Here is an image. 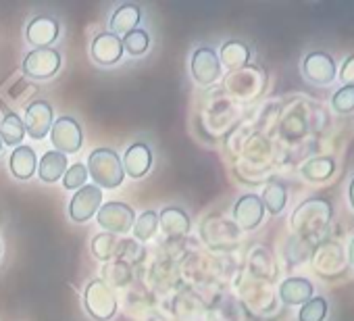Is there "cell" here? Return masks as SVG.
<instances>
[{
	"instance_id": "cell-1",
	"label": "cell",
	"mask_w": 354,
	"mask_h": 321,
	"mask_svg": "<svg viewBox=\"0 0 354 321\" xmlns=\"http://www.w3.org/2000/svg\"><path fill=\"white\" fill-rule=\"evenodd\" d=\"M88 178L94 180V186L100 190H115L123 184L125 172L123 163L115 150L96 148L88 156Z\"/></svg>"
},
{
	"instance_id": "cell-2",
	"label": "cell",
	"mask_w": 354,
	"mask_h": 321,
	"mask_svg": "<svg viewBox=\"0 0 354 321\" xmlns=\"http://www.w3.org/2000/svg\"><path fill=\"white\" fill-rule=\"evenodd\" d=\"M84 309L94 321H111L117 313V298L102 277L92 279L84 290Z\"/></svg>"
},
{
	"instance_id": "cell-3",
	"label": "cell",
	"mask_w": 354,
	"mask_h": 321,
	"mask_svg": "<svg viewBox=\"0 0 354 321\" xmlns=\"http://www.w3.org/2000/svg\"><path fill=\"white\" fill-rule=\"evenodd\" d=\"M302 77L313 86H329L337 80V63L327 51H310L304 55L300 65Z\"/></svg>"
},
{
	"instance_id": "cell-4",
	"label": "cell",
	"mask_w": 354,
	"mask_h": 321,
	"mask_svg": "<svg viewBox=\"0 0 354 321\" xmlns=\"http://www.w3.org/2000/svg\"><path fill=\"white\" fill-rule=\"evenodd\" d=\"M61 69V55L55 48H34L24 57L21 73L34 82H46Z\"/></svg>"
},
{
	"instance_id": "cell-5",
	"label": "cell",
	"mask_w": 354,
	"mask_h": 321,
	"mask_svg": "<svg viewBox=\"0 0 354 321\" xmlns=\"http://www.w3.org/2000/svg\"><path fill=\"white\" fill-rule=\"evenodd\" d=\"M331 215H333V207L329 201L325 199H310L306 203H302L294 215H292V228L296 232H313V230H319L323 226H327L331 221Z\"/></svg>"
},
{
	"instance_id": "cell-6",
	"label": "cell",
	"mask_w": 354,
	"mask_h": 321,
	"mask_svg": "<svg viewBox=\"0 0 354 321\" xmlns=\"http://www.w3.org/2000/svg\"><path fill=\"white\" fill-rule=\"evenodd\" d=\"M50 142L55 146L57 152L61 154H75L82 150V144H84V131H82V125L65 115V117H59L53 127H50Z\"/></svg>"
},
{
	"instance_id": "cell-7",
	"label": "cell",
	"mask_w": 354,
	"mask_h": 321,
	"mask_svg": "<svg viewBox=\"0 0 354 321\" xmlns=\"http://www.w3.org/2000/svg\"><path fill=\"white\" fill-rule=\"evenodd\" d=\"M133 219H136L133 209H131L129 205L117 203V201L104 203V205L98 209V213H96L98 226H100L106 234H113V236H117V234H127V232L133 228Z\"/></svg>"
},
{
	"instance_id": "cell-8",
	"label": "cell",
	"mask_w": 354,
	"mask_h": 321,
	"mask_svg": "<svg viewBox=\"0 0 354 321\" xmlns=\"http://www.w3.org/2000/svg\"><path fill=\"white\" fill-rule=\"evenodd\" d=\"M221 69L223 67L219 63V55L211 46H198L192 53L190 71H192V77L198 86H203V88L213 86L221 77Z\"/></svg>"
},
{
	"instance_id": "cell-9",
	"label": "cell",
	"mask_w": 354,
	"mask_h": 321,
	"mask_svg": "<svg viewBox=\"0 0 354 321\" xmlns=\"http://www.w3.org/2000/svg\"><path fill=\"white\" fill-rule=\"evenodd\" d=\"M102 207V190L96 186H84L75 190L69 201V217L75 223H88Z\"/></svg>"
},
{
	"instance_id": "cell-10",
	"label": "cell",
	"mask_w": 354,
	"mask_h": 321,
	"mask_svg": "<svg viewBox=\"0 0 354 321\" xmlns=\"http://www.w3.org/2000/svg\"><path fill=\"white\" fill-rule=\"evenodd\" d=\"M53 117L55 111L46 100H34L28 104L26 115H24V125H26V134L32 136L34 140H44L50 134L53 127Z\"/></svg>"
},
{
	"instance_id": "cell-11",
	"label": "cell",
	"mask_w": 354,
	"mask_h": 321,
	"mask_svg": "<svg viewBox=\"0 0 354 321\" xmlns=\"http://www.w3.org/2000/svg\"><path fill=\"white\" fill-rule=\"evenodd\" d=\"M90 55H92L96 65L113 67L123 59L125 51H123V42L119 36H115L111 32H102V34L94 36V40L90 44Z\"/></svg>"
},
{
	"instance_id": "cell-12",
	"label": "cell",
	"mask_w": 354,
	"mask_h": 321,
	"mask_svg": "<svg viewBox=\"0 0 354 321\" xmlns=\"http://www.w3.org/2000/svg\"><path fill=\"white\" fill-rule=\"evenodd\" d=\"M265 205L259 194H242L234 205V219L244 232L257 230L265 221Z\"/></svg>"
},
{
	"instance_id": "cell-13",
	"label": "cell",
	"mask_w": 354,
	"mask_h": 321,
	"mask_svg": "<svg viewBox=\"0 0 354 321\" xmlns=\"http://www.w3.org/2000/svg\"><path fill=\"white\" fill-rule=\"evenodd\" d=\"M61 26L50 15H36L26 30V38L34 48H53V44L59 40Z\"/></svg>"
},
{
	"instance_id": "cell-14",
	"label": "cell",
	"mask_w": 354,
	"mask_h": 321,
	"mask_svg": "<svg viewBox=\"0 0 354 321\" xmlns=\"http://www.w3.org/2000/svg\"><path fill=\"white\" fill-rule=\"evenodd\" d=\"M279 300L288 306H302L304 302H308L315 296V284L308 277L302 275H292L286 277L279 288H277Z\"/></svg>"
},
{
	"instance_id": "cell-15",
	"label": "cell",
	"mask_w": 354,
	"mask_h": 321,
	"mask_svg": "<svg viewBox=\"0 0 354 321\" xmlns=\"http://www.w3.org/2000/svg\"><path fill=\"white\" fill-rule=\"evenodd\" d=\"M121 163H123V172L129 178H133V180L144 178L150 172V167H152V150H150V146L144 144V142L131 144L125 150Z\"/></svg>"
},
{
	"instance_id": "cell-16",
	"label": "cell",
	"mask_w": 354,
	"mask_h": 321,
	"mask_svg": "<svg viewBox=\"0 0 354 321\" xmlns=\"http://www.w3.org/2000/svg\"><path fill=\"white\" fill-rule=\"evenodd\" d=\"M140 21H142V9L133 3H123L113 11L109 28H111V34L121 38V36H127L129 32L138 30Z\"/></svg>"
},
{
	"instance_id": "cell-17",
	"label": "cell",
	"mask_w": 354,
	"mask_h": 321,
	"mask_svg": "<svg viewBox=\"0 0 354 321\" xmlns=\"http://www.w3.org/2000/svg\"><path fill=\"white\" fill-rule=\"evenodd\" d=\"M36 167H38V156H36V150L32 146L21 144L11 152L9 169H11L15 180H19V182L30 180L36 174Z\"/></svg>"
},
{
	"instance_id": "cell-18",
	"label": "cell",
	"mask_w": 354,
	"mask_h": 321,
	"mask_svg": "<svg viewBox=\"0 0 354 321\" xmlns=\"http://www.w3.org/2000/svg\"><path fill=\"white\" fill-rule=\"evenodd\" d=\"M158 226L169 238H182L190 232V217L180 207H165L158 213Z\"/></svg>"
},
{
	"instance_id": "cell-19",
	"label": "cell",
	"mask_w": 354,
	"mask_h": 321,
	"mask_svg": "<svg viewBox=\"0 0 354 321\" xmlns=\"http://www.w3.org/2000/svg\"><path fill=\"white\" fill-rule=\"evenodd\" d=\"M0 90H13V94H7V96H3V98H7V102L11 104V107H26L34 96H36V92H38V86L36 84H32L24 73H13L11 75V80L0 88ZM34 102V100H32Z\"/></svg>"
},
{
	"instance_id": "cell-20",
	"label": "cell",
	"mask_w": 354,
	"mask_h": 321,
	"mask_svg": "<svg viewBox=\"0 0 354 321\" xmlns=\"http://www.w3.org/2000/svg\"><path fill=\"white\" fill-rule=\"evenodd\" d=\"M219 63L221 67H227V69H242L250 63V57H252V51L246 42L242 40H227L221 44L219 48Z\"/></svg>"
},
{
	"instance_id": "cell-21",
	"label": "cell",
	"mask_w": 354,
	"mask_h": 321,
	"mask_svg": "<svg viewBox=\"0 0 354 321\" xmlns=\"http://www.w3.org/2000/svg\"><path fill=\"white\" fill-rule=\"evenodd\" d=\"M67 172V156L57 152V150H48L38 163V178L44 184H55L59 182Z\"/></svg>"
},
{
	"instance_id": "cell-22",
	"label": "cell",
	"mask_w": 354,
	"mask_h": 321,
	"mask_svg": "<svg viewBox=\"0 0 354 321\" xmlns=\"http://www.w3.org/2000/svg\"><path fill=\"white\" fill-rule=\"evenodd\" d=\"M335 174V160L331 156H315L300 167V176L310 184H323Z\"/></svg>"
},
{
	"instance_id": "cell-23",
	"label": "cell",
	"mask_w": 354,
	"mask_h": 321,
	"mask_svg": "<svg viewBox=\"0 0 354 321\" xmlns=\"http://www.w3.org/2000/svg\"><path fill=\"white\" fill-rule=\"evenodd\" d=\"M26 138V125H24V117H19L17 113H7L3 117V121H0V140H3V144L7 146H21Z\"/></svg>"
},
{
	"instance_id": "cell-24",
	"label": "cell",
	"mask_w": 354,
	"mask_h": 321,
	"mask_svg": "<svg viewBox=\"0 0 354 321\" xmlns=\"http://www.w3.org/2000/svg\"><path fill=\"white\" fill-rule=\"evenodd\" d=\"M261 201L265 205V211H269V215H281L288 205V186L277 180L269 182L261 194Z\"/></svg>"
},
{
	"instance_id": "cell-25",
	"label": "cell",
	"mask_w": 354,
	"mask_h": 321,
	"mask_svg": "<svg viewBox=\"0 0 354 321\" xmlns=\"http://www.w3.org/2000/svg\"><path fill=\"white\" fill-rule=\"evenodd\" d=\"M329 313V302L325 296H313L298 311V321H325Z\"/></svg>"
},
{
	"instance_id": "cell-26",
	"label": "cell",
	"mask_w": 354,
	"mask_h": 321,
	"mask_svg": "<svg viewBox=\"0 0 354 321\" xmlns=\"http://www.w3.org/2000/svg\"><path fill=\"white\" fill-rule=\"evenodd\" d=\"M329 107L335 115H352L354 113V84L339 86L329 100Z\"/></svg>"
},
{
	"instance_id": "cell-27",
	"label": "cell",
	"mask_w": 354,
	"mask_h": 321,
	"mask_svg": "<svg viewBox=\"0 0 354 321\" xmlns=\"http://www.w3.org/2000/svg\"><path fill=\"white\" fill-rule=\"evenodd\" d=\"M131 230H133L136 240L148 242V240L156 234V230H158V213H156V211H144V213L136 219V223H133Z\"/></svg>"
},
{
	"instance_id": "cell-28",
	"label": "cell",
	"mask_w": 354,
	"mask_h": 321,
	"mask_svg": "<svg viewBox=\"0 0 354 321\" xmlns=\"http://www.w3.org/2000/svg\"><path fill=\"white\" fill-rule=\"evenodd\" d=\"M121 42H123V51L125 53H129L131 57H142L148 51V46H150V36H148L146 30L138 28V30L129 32L127 36H123Z\"/></svg>"
},
{
	"instance_id": "cell-29",
	"label": "cell",
	"mask_w": 354,
	"mask_h": 321,
	"mask_svg": "<svg viewBox=\"0 0 354 321\" xmlns=\"http://www.w3.org/2000/svg\"><path fill=\"white\" fill-rule=\"evenodd\" d=\"M92 250L100 261H109L111 257L119 255V240L113 234H100L92 240Z\"/></svg>"
},
{
	"instance_id": "cell-30",
	"label": "cell",
	"mask_w": 354,
	"mask_h": 321,
	"mask_svg": "<svg viewBox=\"0 0 354 321\" xmlns=\"http://www.w3.org/2000/svg\"><path fill=\"white\" fill-rule=\"evenodd\" d=\"M86 180H88V167L86 163H73L67 167L65 176H63V186L65 190H80L86 186Z\"/></svg>"
},
{
	"instance_id": "cell-31",
	"label": "cell",
	"mask_w": 354,
	"mask_h": 321,
	"mask_svg": "<svg viewBox=\"0 0 354 321\" xmlns=\"http://www.w3.org/2000/svg\"><path fill=\"white\" fill-rule=\"evenodd\" d=\"M337 80L342 82V86L354 84V53L348 55L342 61V65H337Z\"/></svg>"
},
{
	"instance_id": "cell-32",
	"label": "cell",
	"mask_w": 354,
	"mask_h": 321,
	"mask_svg": "<svg viewBox=\"0 0 354 321\" xmlns=\"http://www.w3.org/2000/svg\"><path fill=\"white\" fill-rule=\"evenodd\" d=\"M346 259H348V263L354 267V236L350 238V242H348V248H346Z\"/></svg>"
},
{
	"instance_id": "cell-33",
	"label": "cell",
	"mask_w": 354,
	"mask_h": 321,
	"mask_svg": "<svg viewBox=\"0 0 354 321\" xmlns=\"http://www.w3.org/2000/svg\"><path fill=\"white\" fill-rule=\"evenodd\" d=\"M348 205H350V209L354 213V176H352V180L348 184Z\"/></svg>"
},
{
	"instance_id": "cell-34",
	"label": "cell",
	"mask_w": 354,
	"mask_h": 321,
	"mask_svg": "<svg viewBox=\"0 0 354 321\" xmlns=\"http://www.w3.org/2000/svg\"><path fill=\"white\" fill-rule=\"evenodd\" d=\"M0 154H3V140H0Z\"/></svg>"
}]
</instances>
